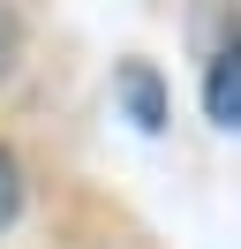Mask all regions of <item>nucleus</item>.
Here are the masks:
<instances>
[{"mask_svg":"<svg viewBox=\"0 0 241 249\" xmlns=\"http://www.w3.org/2000/svg\"><path fill=\"white\" fill-rule=\"evenodd\" d=\"M204 106H211V121H219V128H241V46H226L219 61H211Z\"/></svg>","mask_w":241,"mask_h":249,"instance_id":"1","label":"nucleus"},{"mask_svg":"<svg viewBox=\"0 0 241 249\" xmlns=\"http://www.w3.org/2000/svg\"><path fill=\"white\" fill-rule=\"evenodd\" d=\"M15 204H23V174H15V159L0 151V227L15 219Z\"/></svg>","mask_w":241,"mask_h":249,"instance_id":"2","label":"nucleus"}]
</instances>
